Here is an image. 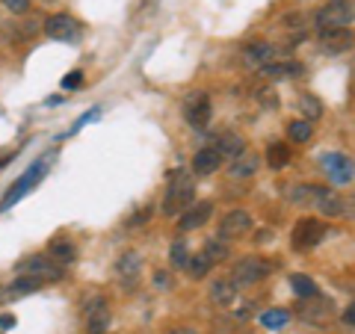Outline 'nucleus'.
<instances>
[{"label": "nucleus", "mask_w": 355, "mask_h": 334, "mask_svg": "<svg viewBox=\"0 0 355 334\" xmlns=\"http://www.w3.org/2000/svg\"><path fill=\"white\" fill-rule=\"evenodd\" d=\"M196 198V181L190 172H175L172 175V184L166 189V198H163V213L166 216H175L190 204Z\"/></svg>", "instance_id": "f257e3e1"}, {"label": "nucleus", "mask_w": 355, "mask_h": 334, "mask_svg": "<svg viewBox=\"0 0 355 334\" xmlns=\"http://www.w3.org/2000/svg\"><path fill=\"white\" fill-rule=\"evenodd\" d=\"M352 24V0H329L317 12V36L331 30H349Z\"/></svg>", "instance_id": "f03ea898"}, {"label": "nucleus", "mask_w": 355, "mask_h": 334, "mask_svg": "<svg viewBox=\"0 0 355 334\" xmlns=\"http://www.w3.org/2000/svg\"><path fill=\"white\" fill-rule=\"evenodd\" d=\"M44 175H48V160H39V163H33L30 169H27L24 175H21V177H18V181H15L12 186H9L6 198H3V202H0V213H3V210H9L12 204H18L21 198H24V195L30 193V189H33V186H36V184L42 181Z\"/></svg>", "instance_id": "7ed1b4c3"}, {"label": "nucleus", "mask_w": 355, "mask_h": 334, "mask_svg": "<svg viewBox=\"0 0 355 334\" xmlns=\"http://www.w3.org/2000/svg\"><path fill=\"white\" fill-rule=\"evenodd\" d=\"M272 272V261H263V258H243L234 263V272H231V284L234 287H252L263 281L266 275Z\"/></svg>", "instance_id": "20e7f679"}, {"label": "nucleus", "mask_w": 355, "mask_h": 334, "mask_svg": "<svg viewBox=\"0 0 355 334\" xmlns=\"http://www.w3.org/2000/svg\"><path fill=\"white\" fill-rule=\"evenodd\" d=\"M323 237H326V225L320 219H299L293 225V234H291L293 249H299V252H308V249L320 246Z\"/></svg>", "instance_id": "39448f33"}, {"label": "nucleus", "mask_w": 355, "mask_h": 334, "mask_svg": "<svg viewBox=\"0 0 355 334\" xmlns=\"http://www.w3.org/2000/svg\"><path fill=\"white\" fill-rule=\"evenodd\" d=\"M44 33H48L53 42H77L80 39V33H83V27H80V21L77 18L60 12V15H51L48 21H44Z\"/></svg>", "instance_id": "423d86ee"}, {"label": "nucleus", "mask_w": 355, "mask_h": 334, "mask_svg": "<svg viewBox=\"0 0 355 334\" xmlns=\"http://www.w3.org/2000/svg\"><path fill=\"white\" fill-rule=\"evenodd\" d=\"M18 270H21V275H33V278H39V281H57L62 275L60 263H53L51 258H44V254L27 258L24 263H18Z\"/></svg>", "instance_id": "0eeeda50"}, {"label": "nucleus", "mask_w": 355, "mask_h": 334, "mask_svg": "<svg viewBox=\"0 0 355 334\" xmlns=\"http://www.w3.org/2000/svg\"><path fill=\"white\" fill-rule=\"evenodd\" d=\"M110 305L107 299H92V302L86 305V334H107L110 331Z\"/></svg>", "instance_id": "6e6552de"}, {"label": "nucleus", "mask_w": 355, "mask_h": 334, "mask_svg": "<svg viewBox=\"0 0 355 334\" xmlns=\"http://www.w3.org/2000/svg\"><path fill=\"white\" fill-rule=\"evenodd\" d=\"M184 118L190 121L193 128H207V121H210V98L205 92L187 95V101H184Z\"/></svg>", "instance_id": "1a4fd4ad"}, {"label": "nucleus", "mask_w": 355, "mask_h": 334, "mask_svg": "<svg viewBox=\"0 0 355 334\" xmlns=\"http://www.w3.org/2000/svg\"><path fill=\"white\" fill-rule=\"evenodd\" d=\"M296 314L302 317L305 322H326L331 317V302H329L326 296L314 293L311 299H302V305L296 308Z\"/></svg>", "instance_id": "9d476101"}, {"label": "nucleus", "mask_w": 355, "mask_h": 334, "mask_svg": "<svg viewBox=\"0 0 355 334\" xmlns=\"http://www.w3.org/2000/svg\"><path fill=\"white\" fill-rule=\"evenodd\" d=\"M254 219L249 210H231V213H225V219L219 222V234L222 237H240V234L252 231Z\"/></svg>", "instance_id": "9b49d317"}, {"label": "nucleus", "mask_w": 355, "mask_h": 334, "mask_svg": "<svg viewBox=\"0 0 355 334\" xmlns=\"http://www.w3.org/2000/svg\"><path fill=\"white\" fill-rule=\"evenodd\" d=\"M323 166H326V172H329V177H331L335 184L343 186V184L352 181V160L343 157V154H326Z\"/></svg>", "instance_id": "f8f14e48"}, {"label": "nucleus", "mask_w": 355, "mask_h": 334, "mask_svg": "<svg viewBox=\"0 0 355 334\" xmlns=\"http://www.w3.org/2000/svg\"><path fill=\"white\" fill-rule=\"evenodd\" d=\"M352 48V33L349 30H331V33H320V51L335 57Z\"/></svg>", "instance_id": "ddd939ff"}, {"label": "nucleus", "mask_w": 355, "mask_h": 334, "mask_svg": "<svg viewBox=\"0 0 355 334\" xmlns=\"http://www.w3.org/2000/svg\"><path fill=\"white\" fill-rule=\"evenodd\" d=\"M272 57H275V48L270 42H252L243 48V62L249 69H263L266 62H272Z\"/></svg>", "instance_id": "4468645a"}, {"label": "nucleus", "mask_w": 355, "mask_h": 334, "mask_svg": "<svg viewBox=\"0 0 355 334\" xmlns=\"http://www.w3.org/2000/svg\"><path fill=\"white\" fill-rule=\"evenodd\" d=\"M210 216H214V204H210V202L193 204L190 210H184L181 219H178V228H181V231H196V228H202Z\"/></svg>", "instance_id": "2eb2a0df"}, {"label": "nucleus", "mask_w": 355, "mask_h": 334, "mask_svg": "<svg viewBox=\"0 0 355 334\" xmlns=\"http://www.w3.org/2000/svg\"><path fill=\"white\" fill-rule=\"evenodd\" d=\"M302 62H293V60H287V62H266L261 74L266 77V80H284V77H302Z\"/></svg>", "instance_id": "dca6fc26"}, {"label": "nucleus", "mask_w": 355, "mask_h": 334, "mask_svg": "<svg viewBox=\"0 0 355 334\" xmlns=\"http://www.w3.org/2000/svg\"><path fill=\"white\" fill-rule=\"evenodd\" d=\"M216 169H222V157H219L216 148L196 151V157H193V172L196 175H214Z\"/></svg>", "instance_id": "f3484780"}, {"label": "nucleus", "mask_w": 355, "mask_h": 334, "mask_svg": "<svg viewBox=\"0 0 355 334\" xmlns=\"http://www.w3.org/2000/svg\"><path fill=\"white\" fill-rule=\"evenodd\" d=\"M314 210H320V216H343V198L331 193L329 186H323V193L314 202Z\"/></svg>", "instance_id": "a211bd4d"}, {"label": "nucleus", "mask_w": 355, "mask_h": 334, "mask_svg": "<svg viewBox=\"0 0 355 334\" xmlns=\"http://www.w3.org/2000/svg\"><path fill=\"white\" fill-rule=\"evenodd\" d=\"M51 261L53 263H60V266H69L77 261V249H74V243L71 240H53L51 243Z\"/></svg>", "instance_id": "6ab92c4d"}, {"label": "nucleus", "mask_w": 355, "mask_h": 334, "mask_svg": "<svg viewBox=\"0 0 355 334\" xmlns=\"http://www.w3.org/2000/svg\"><path fill=\"white\" fill-rule=\"evenodd\" d=\"M216 151H219V157H240V154L246 151V142H243V137H237V133H222L216 142Z\"/></svg>", "instance_id": "aec40b11"}, {"label": "nucleus", "mask_w": 355, "mask_h": 334, "mask_svg": "<svg viewBox=\"0 0 355 334\" xmlns=\"http://www.w3.org/2000/svg\"><path fill=\"white\" fill-rule=\"evenodd\" d=\"M258 154L252 151H243L240 157H234V163H231V175L234 177H252L254 172H258Z\"/></svg>", "instance_id": "412c9836"}, {"label": "nucleus", "mask_w": 355, "mask_h": 334, "mask_svg": "<svg viewBox=\"0 0 355 334\" xmlns=\"http://www.w3.org/2000/svg\"><path fill=\"white\" fill-rule=\"evenodd\" d=\"M320 193H323V186H317V184H302V186H296L293 193H291V202L299 204V207H314V202L320 198Z\"/></svg>", "instance_id": "4be33fe9"}, {"label": "nucleus", "mask_w": 355, "mask_h": 334, "mask_svg": "<svg viewBox=\"0 0 355 334\" xmlns=\"http://www.w3.org/2000/svg\"><path fill=\"white\" fill-rule=\"evenodd\" d=\"M234 296H237V287L231 281H214V287H210V299H214V305H219V308H228L234 302Z\"/></svg>", "instance_id": "5701e85b"}, {"label": "nucleus", "mask_w": 355, "mask_h": 334, "mask_svg": "<svg viewBox=\"0 0 355 334\" xmlns=\"http://www.w3.org/2000/svg\"><path fill=\"white\" fill-rule=\"evenodd\" d=\"M266 163H270V169H284L291 163V146L287 142H272L266 148Z\"/></svg>", "instance_id": "b1692460"}, {"label": "nucleus", "mask_w": 355, "mask_h": 334, "mask_svg": "<svg viewBox=\"0 0 355 334\" xmlns=\"http://www.w3.org/2000/svg\"><path fill=\"white\" fill-rule=\"evenodd\" d=\"M139 266H142V258H139V254H137V252H125V254L119 258V266H116V270H119L121 278H130V281H133V278L139 275Z\"/></svg>", "instance_id": "393cba45"}, {"label": "nucleus", "mask_w": 355, "mask_h": 334, "mask_svg": "<svg viewBox=\"0 0 355 334\" xmlns=\"http://www.w3.org/2000/svg\"><path fill=\"white\" fill-rule=\"evenodd\" d=\"M42 287V281L39 278H33V275H18L12 284H9V296H27V293H36Z\"/></svg>", "instance_id": "a878e982"}, {"label": "nucleus", "mask_w": 355, "mask_h": 334, "mask_svg": "<svg viewBox=\"0 0 355 334\" xmlns=\"http://www.w3.org/2000/svg\"><path fill=\"white\" fill-rule=\"evenodd\" d=\"M291 287H293V293H296L299 299H311V296L317 293V284H314V278H311V275H302V272L291 275Z\"/></svg>", "instance_id": "bb28decb"}, {"label": "nucleus", "mask_w": 355, "mask_h": 334, "mask_svg": "<svg viewBox=\"0 0 355 334\" xmlns=\"http://www.w3.org/2000/svg\"><path fill=\"white\" fill-rule=\"evenodd\" d=\"M299 109H302L305 121H317L320 116H323V104H320V98L317 95H308V92L299 98Z\"/></svg>", "instance_id": "cd10ccee"}, {"label": "nucleus", "mask_w": 355, "mask_h": 334, "mask_svg": "<svg viewBox=\"0 0 355 334\" xmlns=\"http://www.w3.org/2000/svg\"><path fill=\"white\" fill-rule=\"evenodd\" d=\"M210 266H214V263H210V261L205 258V252H202V254H196V258H190V261H187V266H184V270L190 272V278H196V281H202V278L210 272Z\"/></svg>", "instance_id": "c85d7f7f"}, {"label": "nucleus", "mask_w": 355, "mask_h": 334, "mask_svg": "<svg viewBox=\"0 0 355 334\" xmlns=\"http://www.w3.org/2000/svg\"><path fill=\"white\" fill-rule=\"evenodd\" d=\"M205 258L210 261V263H222L228 258V246H225V240H219V237H214V240H207V246H205Z\"/></svg>", "instance_id": "c756f323"}, {"label": "nucleus", "mask_w": 355, "mask_h": 334, "mask_svg": "<svg viewBox=\"0 0 355 334\" xmlns=\"http://www.w3.org/2000/svg\"><path fill=\"white\" fill-rule=\"evenodd\" d=\"M287 137H291L293 142H308L311 137H314V128H311V121H291V128H287Z\"/></svg>", "instance_id": "7c9ffc66"}, {"label": "nucleus", "mask_w": 355, "mask_h": 334, "mask_svg": "<svg viewBox=\"0 0 355 334\" xmlns=\"http://www.w3.org/2000/svg\"><path fill=\"white\" fill-rule=\"evenodd\" d=\"M187 261H190V252H187V243H184V240L172 243V249H169V263L175 266V270H184Z\"/></svg>", "instance_id": "2f4dec72"}, {"label": "nucleus", "mask_w": 355, "mask_h": 334, "mask_svg": "<svg viewBox=\"0 0 355 334\" xmlns=\"http://www.w3.org/2000/svg\"><path fill=\"white\" fill-rule=\"evenodd\" d=\"M287 319H291V314H287L284 308H272V310H266V314L261 317V322L266 328H282V326H287Z\"/></svg>", "instance_id": "473e14b6"}, {"label": "nucleus", "mask_w": 355, "mask_h": 334, "mask_svg": "<svg viewBox=\"0 0 355 334\" xmlns=\"http://www.w3.org/2000/svg\"><path fill=\"white\" fill-rule=\"evenodd\" d=\"M258 101L263 107H279V95H275V89H258Z\"/></svg>", "instance_id": "72a5a7b5"}, {"label": "nucleus", "mask_w": 355, "mask_h": 334, "mask_svg": "<svg viewBox=\"0 0 355 334\" xmlns=\"http://www.w3.org/2000/svg\"><path fill=\"white\" fill-rule=\"evenodd\" d=\"M9 12H15V15H24L27 9H30V0H0Z\"/></svg>", "instance_id": "f704fd0d"}, {"label": "nucleus", "mask_w": 355, "mask_h": 334, "mask_svg": "<svg viewBox=\"0 0 355 334\" xmlns=\"http://www.w3.org/2000/svg\"><path fill=\"white\" fill-rule=\"evenodd\" d=\"M80 83H83V71H71V74L62 80V89H69V92H71V89H77Z\"/></svg>", "instance_id": "c9c22d12"}, {"label": "nucleus", "mask_w": 355, "mask_h": 334, "mask_svg": "<svg viewBox=\"0 0 355 334\" xmlns=\"http://www.w3.org/2000/svg\"><path fill=\"white\" fill-rule=\"evenodd\" d=\"M154 284L160 287V290H169V284H172V278L169 272H154Z\"/></svg>", "instance_id": "e433bc0d"}, {"label": "nucleus", "mask_w": 355, "mask_h": 334, "mask_svg": "<svg viewBox=\"0 0 355 334\" xmlns=\"http://www.w3.org/2000/svg\"><path fill=\"white\" fill-rule=\"evenodd\" d=\"M0 328H15V317L12 314H3V317H0Z\"/></svg>", "instance_id": "4c0bfd02"}, {"label": "nucleus", "mask_w": 355, "mask_h": 334, "mask_svg": "<svg viewBox=\"0 0 355 334\" xmlns=\"http://www.w3.org/2000/svg\"><path fill=\"white\" fill-rule=\"evenodd\" d=\"M343 322H347V328H352V326H355V317H352V308H347V310H343Z\"/></svg>", "instance_id": "58836bf2"}, {"label": "nucleus", "mask_w": 355, "mask_h": 334, "mask_svg": "<svg viewBox=\"0 0 355 334\" xmlns=\"http://www.w3.org/2000/svg\"><path fill=\"white\" fill-rule=\"evenodd\" d=\"M166 334H198L196 328H172V331H166Z\"/></svg>", "instance_id": "ea45409f"}, {"label": "nucleus", "mask_w": 355, "mask_h": 334, "mask_svg": "<svg viewBox=\"0 0 355 334\" xmlns=\"http://www.w3.org/2000/svg\"><path fill=\"white\" fill-rule=\"evenodd\" d=\"M12 157H15V151H12V154H3V157H0V169H3V166H9V163H12Z\"/></svg>", "instance_id": "a19ab883"}]
</instances>
